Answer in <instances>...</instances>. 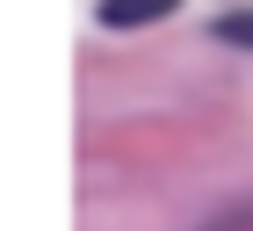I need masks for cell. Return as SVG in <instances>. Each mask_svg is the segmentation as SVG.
Returning a JSON list of instances; mask_svg holds the SVG:
<instances>
[{
    "label": "cell",
    "mask_w": 253,
    "mask_h": 231,
    "mask_svg": "<svg viewBox=\"0 0 253 231\" xmlns=\"http://www.w3.org/2000/svg\"><path fill=\"white\" fill-rule=\"evenodd\" d=\"M181 0H101L94 15H101V29H152V22H167Z\"/></svg>",
    "instance_id": "1"
},
{
    "label": "cell",
    "mask_w": 253,
    "mask_h": 231,
    "mask_svg": "<svg viewBox=\"0 0 253 231\" xmlns=\"http://www.w3.org/2000/svg\"><path fill=\"white\" fill-rule=\"evenodd\" d=\"M217 37H224V43H253V15H224Z\"/></svg>",
    "instance_id": "2"
}]
</instances>
